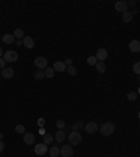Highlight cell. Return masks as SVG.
<instances>
[{"instance_id": "obj_25", "label": "cell", "mask_w": 140, "mask_h": 157, "mask_svg": "<svg viewBox=\"0 0 140 157\" xmlns=\"http://www.w3.org/2000/svg\"><path fill=\"white\" fill-rule=\"evenodd\" d=\"M66 72L69 73V76H77V69L74 68V66H67V69H66Z\"/></svg>"}, {"instance_id": "obj_23", "label": "cell", "mask_w": 140, "mask_h": 157, "mask_svg": "<svg viewBox=\"0 0 140 157\" xmlns=\"http://www.w3.org/2000/svg\"><path fill=\"white\" fill-rule=\"evenodd\" d=\"M53 76H55V70H53V68H46L45 69V77L52 79Z\"/></svg>"}, {"instance_id": "obj_30", "label": "cell", "mask_w": 140, "mask_h": 157, "mask_svg": "<svg viewBox=\"0 0 140 157\" xmlns=\"http://www.w3.org/2000/svg\"><path fill=\"white\" fill-rule=\"evenodd\" d=\"M132 70H133V73H136V74H139L140 76V62H136V63L133 64Z\"/></svg>"}, {"instance_id": "obj_26", "label": "cell", "mask_w": 140, "mask_h": 157, "mask_svg": "<svg viewBox=\"0 0 140 157\" xmlns=\"http://www.w3.org/2000/svg\"><path fill=\"white\" fill-rule=\"evenodd\" d=\"M97 63H98V61H97L95 56H88L87 58V64H90V66H94V68H95Z\"/></svg>"}, {"instance_id": "obj_28", "label": "cell", "mask_w": 140, "mask_h": 157, "mask_svg": "<svg viewBox=\"0 0 140 157\" xmlns=\"http://www.w3.org/2000/svg\"><path fill=\"white\" fill-rule=\"evenodd\" d=\"M16 132L18 133V135H24V133H25L24 125H21V124H20V125H17V126H16Z\"/></svg>"}, {"instance_id": "obj_2", "label": "cell", "mask_w": 140, "mask_h": 157, "mask_svg": "<svg viewBox=\"0 0 140 157\" xmlns=\"http://www.w3.org/2000/svg\"><path fill=\"white\" fill-rule=\"evenodd\" d=\"M67 139H69V145H70V146H77V145H80V143H81L83 136H81L80 132H77V130H72V132L67 135Z\"/></svg>"}, {"instance_id": "obj_5", "label": "cell", "mask_w": 140, "mask_h": 157, "mask_svg": "<svg viewBox=\"0 0 140 157\" xmlns=\"http://www.w3.org/2000/svg\"><path fill=\"white\" fill-rule=\"evenodd\" d=\"M84 129H86V132L90 133V135H94V133L97 132V130H100V126H98V124H95V122H87L86 125H84Z\"/></svg>"}, {"instance_id": "obj_10", "label": "cell", "mask_w": 140, "mask_h": 157, "mask_svg": "<svg viewBox=\"0 0 140 157\" xmlns=\"http://www.w3.org/2000/svg\"><path fill=\"white\" fill-rule=\"evenodd\" d=\"M66 137H67V135H66V132L63 129H58V132L55 133V140L58 143H62V142L66 140Z\"/></svg>"}, {"instance_id": "obj_7", "label": "cell", "mask_w": 140, "mask_h": 157, "mask_svg": "<svg viewBox=\"0 0 140 157\" xmlns=\"http://www.w3.org/2000/svg\"><path fill=\"white\" fill-rule=\"evenodd\" d=\"M34 152H35V154H38V156H45V154L48 153V146L45 145V143H38V145L34 147Z\"/></svg>"}, {"instance_id": "obj_4", "label": "cell", "mask_w": 140, "mask_h": 157, "mask_svg": "<svg viewBox=\"0 0 140 157\" xmlns=\"http://www.w3.org/2000/svg\"><path fill=\"white\" fill-rule=\"evenodd\" d=\"M3 59L6 62H16L17 59H18V53L16 52V51H6L4 52V55H3Z\"/></svg>"}, {"instance_id": "obj_27", "label": "cell", "mask_w": 140, "mask_h": 157, "mask_svg": "<svg viewBox=\"0 0 140 157\" xmlns=\"http://www.w3.org/2000/svg\"><path fill=\"white\" fill-rule=\"evenodd\" d=\"M56 128L58 129H64L66 128V122H64L63 119H58V121H56Z\"/></svg>"}, {"instance_id": "obj_36", "label": "cell", "mask_w": 140, "mask_h": 157, "mask_svg": "<svg viewBox=\"0 0 140 157\" xmlns=\"http://www.w3.org/2000/svg\"><path fill=\"white\" fill-rule=\"evenodd\" d=\"M16 45H17V46H23V41L17 39V41H16Z\"/></svg>"}, {"instance_id": "obj_22", "label": "cell", "mask_w": 140, "mask_h": 157, "mask_svg": "<svg viewBox=\"0 0 140 157\" xmlns=\"http://www.w3.org/2000/svg\"><path fill=\"white\" fill-rule=\"evenodd\" d=\"M95 69L98 73H104L105 70H107V66H105V62H98V63L95 64Z\"/></svg>"}, {"instance_id": "obj_41", "label": "cell", "mask_w": 140, "mask_h": 157, "mask_svg": "<svg viewBox=\"0 0 140 157\" xmlns=\"http://www.w3.org/2000/svg\"><path fill=\"white\" fill-rule=\"evenodd\" d=\"M139 80H140V79H139Z\"/></svg>"}, {"instance_id": "obj_12", "label": "cell", "mask_w": 140, "mask_h": 157, "mask_svg": "<svg viewBox=\"0 0 140 157\" xmlns=\"http://www.w3.org/2000/svg\"><path fill=\"white\" fill-rule=\"evenodd\" d=\"M13 76H14V70H13V68H4L3 70H2V77L6 79V80L13 79Z\"/></svg>"}, {"instance_id": "obj_39", "label": "cell", "mask_w": 140, "mask_h": 157, "mask_svg": "<svg viewBox=\"0 0 140 157\" xmlns=\"http://www.w3.org/2000/svg\"><path fill=\"white\" fill-rule=\"evenodd\" d=\"M137 94H140V87H139V91H137Z\"/></svg>"}, {"instance_id": "obj_17", "label": "cell", "mask_w": 140, "mask_h": 157, "mask_svg": "<svg viewBox=\"0 0 140 157\" xmlns=\"http://www.w3.org/2000/svg\"><path fill=\"white\" fill-rule=\"evenodd\" d=\"M13 35H14V38H16V39H20V41H23L24 39V31H23V30L21 28H16L14 30V32H13Z\"/></svg>"}, {"instance_id": "obj_24", "label": "cell", "mask_w": 140, "mask_h": 157, "mask_svg": "<svg viewBox=\"0 0 140 157\" xmlns=\"http://www.w3.org/2000/svg\"><path fill=\"white\" fill-rule=\"evenodd\" d=\"M34 77H35L36 80H42V79H45V70H36V72L34 73Z\"/></svg>"}, {"instance_id": "obj_1", "label": "cell", "mask_w": 140, "mask_h": 157, "mask_svg": "<svg viewBox=\"0 0 140 157\" xmlns=\"http://www.w3.org/2000/svg\"><path fill=\"white\" fill-rule=\"evenodd\" d=\"M100 132L102 136L105 137H108L111 136L112 133L115 132V124H112V122H105V124H102V125L100 126Z\"/></svg>"}, {"instance_id": "obj_20", "label": "cell", "mask_w": 140, "mask_h": 157, "mask_svg": "<svg viewBox=\"0 0 140 157\" xmlns=\"http://www.w3.org/2000/svg\"><path fill=\"white\" fill-rule=\"evenodd\" d=\"M122 20H123V23H130V21L133 20V14L132 11H126L122 14Z\"/></svg>"}, {"instance_id": "obj_6", "label": "cell", "mask_w": 140, "mask_h": 157, "mask_svg": "<svg viewBox=\"0 0 140 157\" xmlns=\"http://www.w3.org/2000/svg\"><path fill=\"white\" fill-rule=\"evenodd\" d=\"M73 153H74L73 146L66 145V146H62V147H60V156L62 157H72Z\"/></svg>"}, {"instance_id": "obj_38", "label": "cell", "mask_w": 140, "mask_h": 157, "mask_svg": "<svg viewBox=\"0 0 140 157\" xmlns=\"http://www.w3.org/2000/svg\"><path fill=\"white\" fill-rule=\"evenodd\" d=\"M3 136H4L3 132H0V140H3Z\"/></svg>"}, {"instance_id": "obj_33", "label": "cell", "mask_w": 140, "mask_h": 157, "mask_svg": "<svg viewBox=\"0 0 140 157\" xmlns=\"http://www.w3.org/2000/svg\"><path fill=\"white\" fill-rule=\"evenodd\" d=\"M44 125H45V119L44 118H39V119H38V126L44 128Z\"/></svg>"}, {"instance_id": "obj_32", "label": "cell", "mask_w": 140, "mask_h": 157, "mask_svg": "<svg viewBox=\"0 0 140 157\" xmlns=\"http://www.w3.org/2000/svg\"><path fill=\"white\" fill-rule=\"evenodd\" d=\"M6 63H7V62L4 61L3 58H0V70H3V69L6 68Z\"/></svg>"}, {"instance_id": "obj_29", "label": "cell", "mask_w": 140, "mask_h": 157, "mask_svg": "<svg viewBox=\"0 0 140 157\" xmlns=\"http://www.w3.org/2000/svg\"><path fill=\"white\" fill-rule=\"evenodd\" d=\"M128 100L129 101H136L137 100V93H135V91L128 93Z\"/></svg>"}, {"instance_id": "obj_18", "label": "cell", "mask_w": 140, "mask_h": 157, "mask_svg": "<svg viewBox=\"0 0 140 157\" xmlns=\"http://www.w3.org/2000/svg\"><path fill=\"white\" fill-rule=\"evenodd\" d=\"M59 154H60V149L58 146H52L49 149V157H59Z\"/></svg>"}, {"instance_id": "obj_35", "label": "cell", "mask_w": 140, "mask_h": 157, "mask_svg": "<svg viewBox=\"0 0 140 157\" xmlns=\"http://www.w3.org/2000/svg\"><path fill=\"white\" fill-rule=\"evenodd\" d=\"M3 150H4V143L3 140H0V153H3Z\"/></svg>"}, {"instance_id": "obj_11", "label": "cell", "mask_w": 140, "mask_h": 157, "mask_svg": "<svg viewBox=\"0 0 140 157\" xmlns=\"http://www.w3.org/2000/svg\"><path fill=\"white\" fill-rule=\"evenodd\" d=\"M23 139H24L25 145H34V142H35V135L31 132H25L24 135H23Z\"/></svg>"}, {"instance_id": "obj_37", "label": "cell", "mask_w": 140, "mask_h": 157, "mask_svg": "<svg viewBox=\"0 0 140 157\" xmlns=\"http://www.w3.org/2000/svg\"><path fill=\"white\" fill-rule=\"evenodd\" d=\"M3 55H4V53H3V49L0 48V58H3Z\"/></svg>"}, {"instance_id": "obj_31", "label": "cell", "mask_w": 140, "mask_h": 157, "mask_svg": "<svg viewBox=\"0 0 140 157\" xmlns=\"http://www.w3.org/2000/svg\"><path fill=\"white\" fill-rule=\"evenodd\" d=\"M64 64H66V66H72V64H73V59H72V58H66V59H64Z\"/></svg>"}, {"instance_id": "obj_8", "label": "cell", "mask_w": 140, "mask_h": 157, "mask_svg": "<svg viewBox=\"0 0 140 157\" xmlns=\"http://www.w3.org/2000/svg\"><path fill=\"white\" fill-rule=\"evenodd\" d=\"M115 10L119 13H126L128 11V2H125V0H119V2H116L115 3Z\"/></svg>"}, {"instance_id": "obj_21", "label": "cell", "mask_w": 140, "mask_h": 157, "mask_svg": "<svg viewBox=\"0 0 140 157\" xmlns=\"http://www.w3.org/2000/svg\"><path fill=\"white\" fill-rule=\"evenodd\" d=\"M84 125H86V122H83V121H77V122H74V124L72 125V130H77V132H79V129L84 128Z\"/></svg>"}, {"instance_id": "obj_13", "label": "cell", "mask_w": 140, "mask_h": 157, "mask_svg": "<svg viewBox=\"0 0 140 157\" xmlns=\"http://www.w3.org/2000/svg\"><path fill=\"white\" fill-rule=\"evenodd\" d=\"M129 49L135 53L140 52V41H137V39L130 41V42H129Z\"/></svg>"}, {"instance_id": "obj_16", "label": "cell", "mask_w": 140, "mask_h": 157, "mask_svg": "<svg viewBox=\"0 0 140 157\" xmlns=\"http://www.w3.org/2000/svg\"><path fill=\"white\" fill-rule=\"evenodd\" d=\"M23 45H24L25 48H28V49H32L34 48V39H32L31 36H24V39H23Z\"/></svg>"}, {"instance_id": "obj_9", "label": "cell", "mask_w": 140, "mask_h": 157, "mask_svg": "<svg viewBox=\"0 0 140 157\" xmlns=\"http://www.w3.org/2000/svg\"><path fill=\"white\" fill-rule=\"evenodd\" d=\"M95 58H97V61H98V62H105V59L108 58V52H107V49H105V48H100L98 51H97Z\"/></svg>"}, {"instance_id": "obj_3", "label": "cell", "mask_w": 140, "mask_h": 157, "mask_svg": "<svg viewBox=\"0 0 140 157\" xmlns=\"http://www.w3.org/2000/svg\"><path fill=\"white\" fill-rule=\"evenodd\" d=\"M34 64H35V68H38V70H45L48 68V59L44 56H38L34 61Z\"/></svg>"}, {"instance_id": "obj_40", "label": "cell", "mask_w": 140, "mask_h": 157, "mask_svg": "<svg viewBox=\"0 0 140 157\" xmlns=\"http://www.w3.org/2000/svg\"><path fill=\"white\" fill-rule=\"evenodd\" d=\"M137 117H139V119H140V111H139V115H137Z\"/></svg>"}, {"instance_id": "obj_15", "label": "cell", "mask_w": 140, "mask_h": 157, "mask_svg": "<svg viewBox=\"0 0 140 157\" xmlns=\"http://www.w3.org/2000/svg\"><path fill=\"white\" fill-rule=\"evenodd\" d=\"M2 39H3V42H4V44H7V45L14 44V42H16V41H17L16 38H14V35H13V34H4Z\"/></svg>"}, {"instance_id": "obj_34", "label": "cell", "mask_w": 140, "mask_h": 157, "mask_svg": "<svg viewBox=\"0 0 140 157\" xmlns=\"http://www.w3.org/2000/svg\"><path fill=\"white\" fill-rule=\"evenodd\" d=\"M129 6H130V7H135V6H136V2H135V0H130V2H128V7Z\"/></svg>"}, {"instance_id": "obj_14", "label": "cell", "mask_w": 140, "mask_h": 157, "mask_svg": "<svg viewBox=\"0 0 140 157\" xmlns=\"http://www.w3.org/2000/svg\"><path fill=\"white\" fill-rule=\"evenodd\" d=\"M66 69H67V66L64 64V62H55L53 63V70L55 72H59V73H62V72H66Z\"/></svg>"}, {"instance_id": "obj_19", "label": "cell", "mask_w": 140, "mask_h": 157, "mask_svg": "<svg viewBox=\"0 0 140 157\" xmlns=\"http://www.w3.org/2000/svg\"><path fill=\"white\" fill-rule=\"evenodd\" d=\"M53 140H55V136H53V135H51V133H45L44 135V143L46 146L51 145Z\"/></svg>"}]
</instances>
